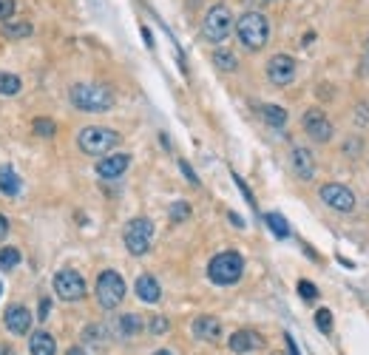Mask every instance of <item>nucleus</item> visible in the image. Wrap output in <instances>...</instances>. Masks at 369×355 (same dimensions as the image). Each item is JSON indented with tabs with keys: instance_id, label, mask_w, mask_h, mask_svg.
Listing matches in <instances>:
<instances>
[{
	"instance_id": "nucleus-2",
	"label": "nucleus",
	"mask_w": 369,
	"mask_h": 355,
	"mask_svg": "<svg viewBox=\"0 0 369 355\" xmlns=\"http://www.w3.org/2000/svg\"><path fill=\"white\" fill-rule=\"evenodd\" d=\"M68 100H71V106L80 108V111H108V108L114 106L111 88L94 85V82H77V85H71Z\"/></svg>"
},
{
	"instance_id": "nucleus-14",
	"label": "nucleus",
	"mask_w": 369,
	"mask_h": 355,
	"mask_svg": "<svg viewBox=\"0 0 369 355\" xmlns=\"http://www.w3.org/2000/svg\"><path fill=\"white\" fill-rule=\"evenodd\" d=\"M290 168H293V173L299 176V180H312L315 176V159H312V151H307V148H293L290 151Z\"/></svg>"
},
{
	"instance_id": "nucleus-22",
	"label": "nucleus",
	"mask_w": 369,
	"mask_h": 355,
	"mask_svg": "<svg viewBox=\"0 0 369 355\" xmlns=\"http://www.w3.org/2000/svg\"><path fill=\"white\" fill-rule=\"evenodd\" d=\"M83 341H86L89 347H103V344L108 341V327H105V324H89V327L83 330Z\"/></svg>"
},
{
	"instance_id": "nucleus-34",
	"label": "nucleus",
	"mask_w": 369,
	"mask_h": 355,
	"mask_svg": "<svg viewBox=\"0 0 369 355\" xmlns=\"http://www.w3.org/2000/svg\"><path fill=\"white\" fill-rule=\"evenodd\" d=\"M179 168H182V173H185V176H188V182H190V185H199V176H196V173H193V171H190V165H188V162H185V159H182V162H179Z\"/></svg>"
},
{
	"instance_id": "nucleus-6",
	"label": "nucleus",
	"mask_w": 369,
	"mask_h": 355,
	"mask_svg": "<svg viewBox=\"0 0 369 355\" xmlns=\"http://www.w3.org/2000/svg\"><path fill=\"white\" fill-rule=\"evenodd\" d=\"M233 31V15L227 6H213L208 15H204L202 20V37L204 40H211V43H225Z\"/></svg>"
},
{
	"instance_id": "nucleus-25",
	"label": "nucleus",
	"mask_w": 369,
	"mask_h": 355,
	"mask_svg": "<svg viewBox=\"0 0 369 355\" xmlns=\"http://www.w3.org/2000/svg\"><path fill=\"white\" fill-rule=\"evenodd\" d=\"M34 29H31V23L29 20H12V23H6L3 26V37H9V40H20V37H29Z\"/></svg>"
},
{
	"instance_id": "nucleus-35",
	"label": "nucleus",
	"mask_w": 369,
	"mask_h": 355,
	"mask_svg": "<svg viewBox=\"0 0 369 355\" xmlns=\"http://www.w3.org/2000/svg\"><path fill=\"white\" fill-rule=\"evenodd\" d=\"M49 307H52V304H49V298L40 301V319H37V321H46V319H49Z\"/></svg>"
},
{
	"instance_id": "nucleus-33",
	"label": "nucleus",
	"mask_w": 369,
	"mask_h": 355,
	"mask_svg": "<svg viewBox=\"0 0 369 355\" xmlns=\"http://www.w3.org/2000/svg\"><path fill=\"white\" fill-rule=\"evenodd\" d=\"M165 330H168V319H165V316H153V319H151V333L162 335Z\"/></svg>"
},
{
	"instance_id": "nucleus-27",
	"label": "nucleus",
	"mask_w": 369,
	"mask_h": 355,
	"mask_svg": "<svg viewBox=\"0 0 369 355\" xmlns=\"http://www.w3.org/2000/svg\"><path fill=\"white\" fill-rule=\"evenodd\" d=\"M213 66L222 68V71H236V68H239V60H236L233 52H227V49H216V52H213Z\"/></svg>"
},
{
	"instance_id": "nucleus-7",
	"label": "nucleus",
	"mask_w": 369,
	"mask_h": 355,
	"mask_svg": "<svg viewBox=\"0 0 369 355\" xmlns=\"http://www.w3.org/2000/svg\"><path fill=\"white\" fill-rule=\"evenodd\" d=\"M126 247L131 256H145L151 250V239H153V225H151V219L145 216H137L131 219L128 225H126Z\"/></svg>"
},
{
	"instance_id": "nucleus-42",
	"label": "nucleus",
	"mask_w": 369,
	"mask_h": 355,
	"mask_svg": "<svg viewBox=\"0 0 369 355\" xmlns=\"http://www.w3.org/2000/svg\"><path fill=\"white\" fill-rule=\"evenodd\" d=\"M248 3H270V0H248Z\"/></svg>"
},
{
	"instance_id": "nucleus-13",
	"label": "nucleus",
	"mask_w": 369,
	"mask_h": 355,
	"mask_svg": "<svg viewBox=\"0 0 369 355\" xmlns=\"http://www.w3.org/2000/svg\"><path fill=\"white\" fill-rule=\"evenodd\" d=\"M3 319H6L3 324H6V330H9L12 335H26L29 327H31V310L23 307V304H12V307L6 310Z\"/></svg>"
},
{
	"instance_id": "nucleus-10",
	"label": "nucleus",
	"mask_w": 369,
	"mask_h": 355,
	"mask_svg": "<svg viewBox=\"0 0 369 355\" xmlns=\"http://www.w3.org/2000/svg\"><path fill=\"white\" fill-rule=\"evenodd\" d=\"M267 77L273 85H290L296 80V60L290 55H273L267 60Z\"/></svg>"
},
{
	"instance_id": "nucleus-36",
	"label": "nucleus",
	"mask_w": 369,
	"mask_h": 355,
	"mask_svg": "<svg viewBox=\"0 0 369 355\" xmlns=\"http://www.w3.org/2000/svg\"><path fill=\"white\" fill-rule=\"evenodd\" d=\"M355 151L361 154V140H358V137H352V140L347 143V154H355Z\"/></svg>"
},
{
	"instance_id": "nucleus-15",
	"label": "nucleus",
	"mask_w": 369,
	"mask_h": 355,
	"mask_svg": "<svg viewBox=\"0 0 369 355\" xmlns=\"http://www.w3.org/2000/svg\"><path fill=\"white\" fill-rule=\"evenodd\" d=\"M128 165H131L128 154H111V157L97 162V173L103 176V180H116V176H122L128 171Z\"/></svg>"
},
{
	"instance_id": "nucleus-18",
	"label": "nucleus",
	"mask_w": 369,
	"mask_h": 355,
	"mask_svg": "<svg viewBox=\"0 0 369 355\" xmlns=\"http://www.w3.org/2000/svg\"><path fill=\"white\" fill-rule=\"evenodd\" d=\"M29 352H31V355H54V352H57V341H54V335H52V333H46V330L31 333Z\"/></svg>"
},
{
	"instance_id": "nucleus-19",
	"label": "nucleus",
	"mask_w": 369,
	"mask_h": 355,
	"mask_svg": "<svg viewBox=\"0 0 369 355\" xmlns=\"http://www.w3.org/2000/svg\"><path fill=\"white\" fill-rule=\"evenodd\" d=\"M142 330V319L137 316V313H126V316H119L116 321H114V333L119 335V338H131V335H137Z\"/></svg>"
},
{
	"instance_id": "nucleus-1",
	"label": "nucleus",
	"mask_w": 369,
	"mask_h": 355,
	"mask_svg": "<svg viewBox=\"0 0 369 355\" xmlns=\"http://www.w3.org/2000/svg\"><path fill=\"white\" fill-rule=\"evenodd\" d=\"M236 37H239V43L244 49L259 52L270 40V20L262 12H244L236 20Z\"/></svg>"
},
{
	"instance_id": "nucleus-29",
	"label": "nucleus",
	"mask_w": 369,
	"mask_h": 355,
	"mask_svg": "<svg viewBox=\"0 0 369 355\" xmlns=\"http://www.w3.org/2000/svg\"><path fill=\"white\" fill-rule=\"evenodd\" d=\"M315 324H318V330L321 333H330L333 330V313H330V310H318V313H315Z\"/></svg>"
},
{
	"instance_id": "nucleus-32",
	"label": "nucleus",
	"mask_w": 369,
	"mask_h": 355,
	"mask_svg": "<svg viewBox=\"0 0 369 355\" xmlns=\"http://www.w3.org/2000/svg\"><path fill=\"white\" fill-rule=\"evenodd\" d=\"M15 0H0V23H3V20H9L12 15H15Z\"/></svg>"
},
{
	"instance_id": "nucleus-16",
	"label": "nucleus",
	"mask_w": 369,
	"mask_h": 355,
	"mask_svg": "<svg viewBox=\"0 0 369 355\" xmlns=\"http://www.w3.org/2000/svg\"><path fill=\"white\" fill-rule=\"evenodd\" d=\"M193 335H196L199 341L213 344V341L222 338V321H219L216 316H199V319L193 321Z\"/></svg>"
},
{
	"instance_id": "nucleus-38",
	"label": "nucleus",
	"mask_w": 369,
	"mask_h": 355,
	"mask_svg": "<svg viewBox=\"0 0 369 355\" xmlns=\"http://www.w3.org/2000/svg\"><path fill=\"white\" fill-rule=\"evenodd\" d=\"M9 233V219L3 216V213H0V239H3Z\"/></svg>"
},
{
	"instance_id": "nucleus-26",
	"label": "nucleus",
	"mask_w": 369,
	"mask_h": 355,
	"mask_svg": "<svg viewBox=\"0 0 369 355\" xmlns=\"http://www.w3.org/2000/svg\"><path fill=\"white\" fill-rule=\"evenodd\" d=\"M20 264V250L17 247H0V270L12 273Z\"/></svg>"
},
{
	"instance_id": "nucleus-28",
	"label": "nucleus",
	"mask_w": 369,
	"mask_h": 355,
	"mask_svg": "<svg viewBox=\"0 0 369 355\" xmlns=\"http://www.w3.org/2000/svg\"><path fill=\"white\" fill-rule=\"evenodd\" d=\"M31 128H34V134H37V137H43V140H52V137L57 134V125H54L52 119H34Z\"/></svg>"
},
{
	"instance_id": "nucleus-23",
	"label": "nucleus",
	"mask_w": 369,
	"mask_h": 355,
	"mask_svg": "<svg viewBox=\"0 0 369 355\" xmlns=\"http://www.w3.org/2000/svg\"><path fill=\"white\" fill-rule=\"evenodd\" d=\"M259 114H262V119H264L267 125H273V128H281V125L287 122V111H284L281 106H262Z\"/></svg>"
},
{
	"instance_id": "nucleus-39",
	"label": "nucleus",
	"mask_w": 369,
	"mask_h": 355,
	"mask_svg": "<svg viewBox=\"0 0 369 355\" xmlns=\"http://www.w3.org/2000/svg\"><path fill=\"white\" fill-rule=\"evenodd\" d=\"M66 355H89V352H86V349H83V347H71V349H68V352H66Z\"/></svg>"
},
{
	"instance_id": "nucleus-44",
	"label": "nucleus",
	"mask_w": 369,
	"mask_h": 355,
	"mask_svg": "<svg viewBox=\"0 0 369 355\" xmlns=\"http://www.w3.org/2000/svg\"><path fill=\"white\" fill-rule=\"evenodd\" d=\"M273 355H281V352H273Z\"/></svg>"
},
{
	"instance_id": "nucleus-37",
	"label": "nucleus",
	"mask_w": 369,
	"mask_h": 355,
	"mask_svg": "<svg viewBox=\"0 0 369 355\" xmlns=\"http://www.w3.org/2000/svg\"><path fill=\"white\" fill-rule=\"evenodd\" d=\"M287 347H290V355H301V352H299V344H296V338H293L290 333H287Z\"/></svg>"
},
{
	"instance_id": "nucleus-9",
	"label": "nucleus",
	"mask_w": 369,
	"mask_h": 355,
	"mask_svg": "<svg viewBox=\"0 0 369 355\" xmlns=\"http://www.w3.org/2000/svg\"><path fill=\"white\" fill-rule=\"evenodd\" d=\"M321 202H324L326 208L338 210V213H352V210H355V194H352L347 185H338V182L321 185Z\"/></svg>"
},
{
	"instance_id": "nucleus-4",
	"label": "nucleus",
	"mask_w": 369,
	"mask_h": 355,
	"mask_svg": "<svg viewBox=\"0 0 369 355\" xmlns=\"http://www.w3.org/2000/svg\"><path fill=\"white\" fill-rule=\"evenodd\" d=\"M116 143H119V134L114 128H105V125H86L77 134L80 151L89 154V157H105L111 148H116Z\"/></svg>"
},
{
	"instance_id": "nucleus-21",
	"label": "nucleus",
	"mask_w": 369,
	"mask_h": 355,
	"mask_svg": "<svg viewBox=\"0 0 369 355\" xmlns=\"http://www.w3.org/2000/svg\"><path fill=\"white\" fill-rule=\"evenodd\" d=\"M20 88H23V82L17 74L0 71V97H15V94H20Z\"/></svg>"
},
{
	"instance_id": "nucleus-43",
	"label": "nucleus",
	"mask_w": 369,
	"mask_h": 355,
	"mask_svg": "<svg viewBox=\"0 0 369 355\" xmlns=\"http://www.w3.org/2000/svg\"><path fill=\"white\" fill-rule=\"evenodd\" d=\"M366 49H369V37H366Z\"/></svg>"
},
{
	"instance_id": "nucleus-8",
	"label": "nucleus",
	"mask_w": 369,
	"mask_h": 355,
	"mask_svg": "<svg viewBox=\"0 0 369 355\" xmlns=\"http://www.w3.org/2000/svg\"><path fill=\"white\" fill-rule=\"evenodd\" d=\"M52 284H54L57 298H63V301H80L86 296V279L77 270H60Z\"/></svg>"
},
{
	"instance_id": "nucleus-5",
	"label": "nucleus",
	"mask_w": 369,
	"mask_h": 355,
	"mask_svg": "<svg viewBox=\"0 0 369 355\" xmlns=\"http://www.w3.org/2000/svg\"><path fill=\"white\" fill-rule=\"evenodd\" d=\"M126 298V282L116 270H103L97 279V304L103 310H116Z\"/></svg>"
},
{
	"instance_id": "nucleus-30",
	"label": "nucleus",
	"mask_w": 369,
	"mask_h": 355,
	"mask_svg": "<svg viewBox=\"0 0 369 355\" xmlns=\"http://www.w3.org/2000/svg\"><path fill=\"white\" fill-rule=\"evenodd\" d=\"M190 216V205L188 202H174L171 205V222H185Z\"/></svg>"
},
{
	"instance_id": "nucleus-24",
	"label": "nucleus",
	"mask_w": 369,
	"mask_h": 355,
	"mask_svg": "<svg viewBox=\"0 0 369 355\" xmlns=\"http://www.w3.org/2000/svg\"><path fill=\"white\" fill-rule=\"evenodd\" d=\"M264 222H267V228L273 231V236H278V239H287V236H290V225H287V219H284L281 213H267Z\"/></svg>"
},
{
	"instance_id": "nucleus-41",
	"label": "nucleus",
	"mask_w": 369,
	"mask_h": 355,
	"mask_svg": "<svg viewBox=\"0 0 369 355\" xmlns=\"http://www.w3.org/2000/svg\"><path fill=\"white\" fill-rule=\"evenodd\" d=\"M153 355H174V352H168V349H156Z\"/></svg>"
},
{
	"instance_id": "nucleus-31",
	"label": "nucleus",
	"mask_w": 369,
	"mask_h": 355,
	"mask_svg": "<svg viewBox=\"0 0 369 355\" xmlns=\"http://www.w3.org/2000/svg\"><path fill=\"white\" fill-rule=\"evenodd\" d=\"M299 293H301V298H304V301L318 298V290H315V284H310V282H299Z\"/></svg>"
},
{
	"instance_id": "nucleus-3",
	"label": "nucleus",
	"mask_w": 369,
	"mask_h": 355,
	"mask_svg": "<svg viewBox=\"0 0 369 355\" xmlns=\"http://www.w3.org/2000/svg\"><path fill=\"white\" fill-rule=\"evenodd\" d=\"M241 273H244V259H241V253H236V250H222V253H216V256L211 259V264H208V276H211V282L219 284V287L236 284V282L241 279Z\"/></svg>"
},
{
	"instance_id": "nucleus-20",
	"label": "nucleus",
	"mask_w": 369,
	"mask_h": 355,
	"mask_svg": "<svg viewBox=\"0 0 369 355\" xmlns=\"http://www.w3.org/2000/svg\"><path fill=\"white\" fill-rule=\"evenodd\" d=\"M0 194H6V196L20 194V176L9 165H0Z\"/></svg>"
},
{
	"instance_id": "nucleus-17",
	"label": "nucleus",
	"mask_w": 369,
	"mask_h": 355,
	"mask_svg": "<svg viewBox=\"0 0 369 355\" xmlns=\"http://www.w3.org/2000/svg\"><path fill=\"white\" fill-rule=\"evenodd\" d=\"M134 290H137L140 301H145V304H156V301L162 298V287H159V282H156L151 273L140 276V279H137V284H134Z\"/></svg>"
},
{
	"instance_id": "nucleus-12",
	"label": "nucleus",
	"mask_w": 369,
	"mask_h": 355,
	"mask_svg": "<svg viewBox=\"0 0 369 355\" xmlns=\"http://www.w3.org/2000/svg\"><path fill=\"white\" fill-rule=\"evenodd\" d=\"M227 347H230V352H236V355H248V352L262 349V347H264V338H262L256 330H236V333L230 335Z\"/></svg>"
},
{
	"instance_id": "nucleus-11",
	"label": "nucleus",
	"mask_w": 369,
	"mask_h": 355,
	"mask_svg": "<svg viewBox=\"0 0 369 355\" xmlns=\"http://www.w3.org/2000/svg\"><path fill=\"white\" fill-rule=\"evenodd\" d=\"M301 125L307 131V137H312L315 143H330L333 140V122L326 119L318 108H310L304 117H301Z\"/></svg>"
},
{
	"instance_id": "nucleus-40",
	"label": "nucleus",
	"mask_w": 369,
	"mask_h": 355,
	"mask_svg": "<svg viewBox=\"0 0 369 355\" xmlns=\"http://www.w3.org/2000/svg\"><path fill=\"white\" fill-rule=\"evenodd\" d=\"M0 355H15V352H12V347H9V344H0Z\"/></svg>"
}]
</instances>
